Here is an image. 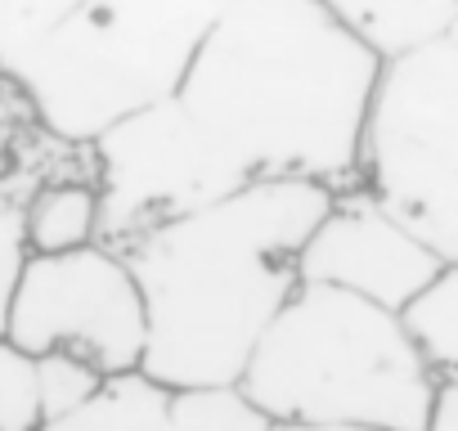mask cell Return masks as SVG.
I'll return each instance as SVG.
<instances>
[{
  "mask_svg": "<svg viewBox=\"0 0 458 431\" xmlns=\"http://www.w3.org/2000/svg\"><path fill=\"white\" fill-rule=\"evenodd\" d=\"M377 77L315 0H229L171 104L220 198L284 180L346 193Z\"/></svg>",
  "mask_w": 458,
  "mask_h": 431,
  "instance_id": "obj_1",
  "label": "cell"
},
{
  "mask_svg": "<svg viewBox=\"0 0 458 431\" xmlns=\"http://www.w3.org/2000/svg\"><path fill=\"white\" fill-rule=\"evenodd\" d=\"M319 184H252L122 248L148 310L144 377L166 391L239 386L301 292V248L333 211Z\"/></svg>",
  "mask_w": 458,
  "mask_h": 431,
  "instance_id": "obj_2",
  "label": "cell"
},
{
  "mask_svg": "<svg viewBox=\"0 0 458 431\" xmlns=\"http://www.w3.org/2000/svg\"><path fill=\"white\" fill-rule=\"evenodd\" d=\"M239 391L270 427L427 431L445 382L409 315L342 288H301Z\"/></svg>",
  "mask_w": 458,
  "mask_h": 431,
  "instance_id": "obj_3",
  "label": "cell"
},
{
  "mask_svg": "<svg viewBox=\"0 0 458 431\" xmlns=\"http://www.w3.org/2000/svg\"><path fill=\"white\" fill-rule=\"evenodd\" d=\"M229 0H86L0 63L37 122L72 148L175 99Z\"/></svg>",
  "mask_w": 458,
  "mask_h": 431,
  "instance_id": "obj_4",
  "label": "cell"
},
{
  "mask_svg": "<svg viewBox=\"0 0 458 431\" xmlns=\"http://www.w3.org/2000/svg\"><path fill=\"white\" fill-rule=\"evenodd\" d=\"M360 189L445 270H458V23L382 63L360 144Z\"/></svg>",
  "mask_w": 458,
  "mask_h": 431,
  "instance_id": "obj_5",
  "label": "cell"
},
{
  "mask_svg": "<svg viewBox=\"0 0 458 431\" xmlns=\"http://www.w3.org/2000/svg\"><path fill=\"white\" fill-rule=\"evenodd\" d=\"M10 342L28 355L86 359L104 377L140 373L148 310L126 257L104 243L64 257H32L10 315Z\"/></svg>",
  "mask_w": 458,
  "mask_h": 431,
  "instance_id": "obj_6",
  "label": "cell"
},
{
  "mask_svg": "<svg viewBox=\"0 0 458 431\" xmlns=\"http://www.w3.org/2000/svg\"><path fill=\"white\" fill-rule=\"evenodd\" d=\"M440 275L445 261L364 189L337 193L333 211L301 248V288H342L395 315H409Z\"/></svg>",
  "mask_w": 458,
  "mask_h": 431,
  "instance_id": "obj_7",
  "label": "cell"
},
{
  "mask_svg": "<svg viewBox=\"0 0 458 431\" xmlns=\"http://www.w3.org/2000/svg\"><path fill=\"white\" fill-rule=\"evenodd\" d=\"M315 5L382 63L440 41L458 23V0H315Z\"/></svg>",
  "mask_w": 458,
  "mask_h": 431,
  "instance_id": "obj_8",
  "label": "cell"
},
{
  "mask_svg": "<svg viewBox=\"0 0 458 431\" xmlns=\"http://www.w3.org/2000/svg\"><path fill=\"white\" fill-rule=\"evenodd\" d=\"M28 248L32 257H64L99 243L104 230V198L95 180H55L23 198Z\"/></svg>",
  "mask_w": 458,
  "mask_h": 431,
  "instance_id": "obj_9",
  "label": "cell"
},
{
  "mask_svg": "<svg viewBox=\"0 0 458 431\" xmlns=\"http://www.w3.org/2000/svg\"><path fill=\"white\" fill-rule=\"evenodd\" d=\"M41 431H180L175 391L157 386L144 373L108 377L90 404L59 422H46Z\"/></svg>",
  "mask_w": 458,
  "mask_h": 431,
  "instance_id": "obj_10",
  "label": "cell"
},
{
  "mask_svg": "<svg viewBox=\"0 0 458 431\" xmlns=\"http://www.w3.org/2000/svg\"><path fill=\"white\" fill-rule=\"evenodd\" d=\"M418 342L427 346L445 386H458V270H445L436 288L409 310Z\"/></svg>",
  "mask_w": 458,
  "mask_h": 431,
  "instance_id": "obj_11",
  "label": "cell"
},
{
  "mask_svg": "<svg viewBox=\"0 0 458 431\" xmlns=\"http://www.w3.org/2000/svg\"><path fill=\"white\" fill-rule=\"evenodd\" d=\"M46 400H41V359L0 337V431H41Z\"/></svg>",
  "mask_w": 458,
  "mask_h": 431,
  "instance_id": "obj_12",
  "label": "cell"
},
{
  "mask_svg": "<svg viewBox=\"0 0 458 431\" xmlns=\"http://www.w3.org/2000/svg\"><path fill=\"white\" fill-rule=\"evenodd\" d=\"M180 431H270V422L252 409V400L229 386V391H180L175 395Z\"/></svg>",
  "mask_w": 458,
  "mask_h": 431,
  "instance_id": "obj_13",
  "label": "cell"
},
{
  "mask_svg": "<svg viewBox=\"0 0 458 431\" xmlns=\"http://www.w3.org/2000/svg\"><path fill=\"white\" fill-rule=\"evenodd\" d=\"M41 359V400H46V422H59L68 413H77L81 404H90L104 391V373L90 368L86 359L72 355H37Z\"/></svg>",
  "mask_w": 458,
  "mask_h": 431,
  "instance_id": "obj_14",
  "label": "cell"
},
{
  "mask_svg": "<svg viewBox=\"0 0 458 431\" xmlns=\"http://www.w3.org/2000/svg\"><path fill=\"white\" fill-rule=\"evenodd\" d=\"M28 261H32V248H28L23 202H0V337H10V315H14Z\"/></svg>",
  "mask_w": 458,
  "mask_h": 431,
  "instance_id": "obj_15",
  "label": "cell"
},
{
  "mask_svg": "<svg viewBox=\"0 0 458 431\" xmlns=\"http://www.w3.org/2000/svg\"><path fill=\"white\" fill-rule=\"evenodd\" d=\"M86 0H0V63L41 32H50L59 19H68Z\"/></svg>",
  "mask_w": 458,
  "mask_h": 431,
  "instance_id": "obj_16",
  "label": "cell"
},
{
  "mask_svg": "<svg viewBox=\"0 0 458 431\" xmlns=\"http://www.w3.org/2000/svg\"><path fill=\"white\" fill-rule=\"evenodd\" d=\"M427 431H458V386H445V391H440Z\"/></svg>",
  "mask_w": 458,
  "mask_h": 431,
  "instance_id": "obj_17",
  "label": "cell"
},
{
  "mask_svg": "<svg viewBox=\"0 0 458 431\" xmlns=\"http://www.w3.org/2000/svg\"><path fill=\"white\" fill-rule=\"evenodd\" d=\"M270 431H369V427H270Z\"/></svg>",
  "mask_w": 458,
  "mask_h": 431,
  "instance_id": "obj_18",
  "label": "cell"
}]
</instances>
